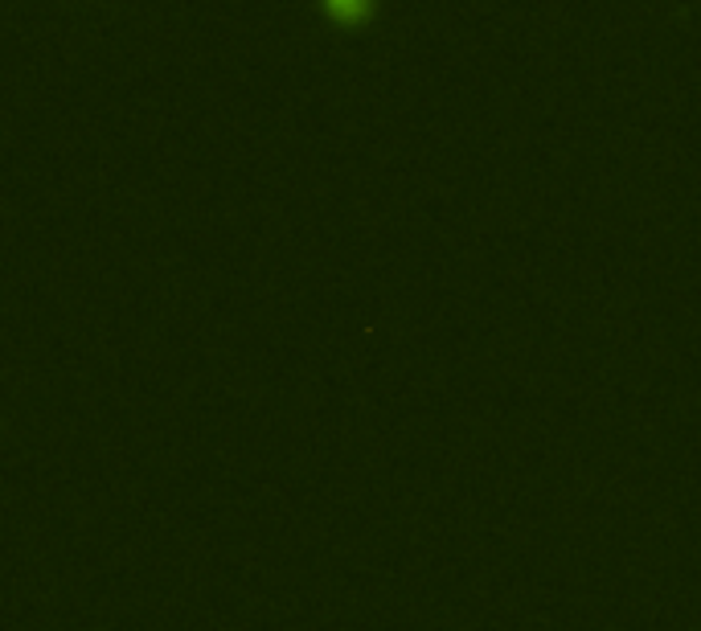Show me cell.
<instances>
[{"label":"cell","instance_id":"cell-1","mask_svg":"<svg viewBox=\"0 0 701 631\" xmlns=\"http://www.w3.org/2000/svg\"><path fill=\"white\" fill-rule=\"evenodd\" d=\"M333 9L341 17H357V13L366 9V0H333Z\"/></svg>","mask_w":701,"mask_h":631}]
</instances>
